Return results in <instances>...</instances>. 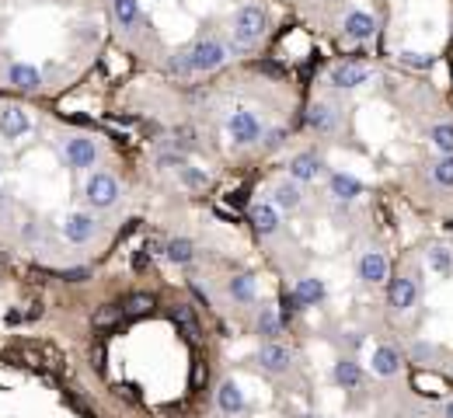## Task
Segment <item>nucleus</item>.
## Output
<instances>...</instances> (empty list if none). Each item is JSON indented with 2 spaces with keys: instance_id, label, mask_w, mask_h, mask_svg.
Segmentation results:
<instances>
[{
  "instance_id": "nucleus-1",
  "label": "nucleus",
  "mask_w": 453,
  "mask_h": 418,
  "mask_svg": "<svg viewBox=\"0 0 453 418\" xmlns=\"http://www.w3.org/2000/svg\"><path fill=\"white\" fill-rule=\"evenodd\" d=\"M265 11L258 8V4H245L238 15H234V42L241 46V49H252V46H258L262 42V35H265Z\"/></svg>"
},
{
  "instance_id": "nucleus-7",
  "label": "nucleus",
  "mask_w": 453,
  "mask_h": 418,
  "mask_svg": "<svg viewBox=\"0 0 453 418\" xmlns=\"http://www.w3.org/2000/svg\"><path fill=\"white\" fill-rule=\"evenodd\" d=\"M63 153H67V164H70V167H91V164L98 160V147H94V140H88V136L67 140Z\"/></svg>"
},
{
  "instance_id": "nucleus-33",
  "label": "nucleus",
  "mask_w": 453,
  "mask_h": 418,
  "mask_svg": "<svg viewBox=\"0 0 453 418\" xmlns=\"http://www.w3.org/2000/svg\"><path fill=\"white\" fill-rule=\"evenodd\" d=\"M279 307H283V321H290V317H297V314L304 310V303L297 300V293H283V296H279Z\"/></svg>"
},
{
  "instance_id": "nucleus-11",
  "label": "nucleus",
  "mask_w": 453,
  "mask_h": 418,
  "mask_svg": "<svg viewBox=\"0 0 453 418\" xmlns=\"http://www.w3.org/2000/svg\"><path fill=\"white\" fill-rule=\"evenodd\" d=\"M359 279L363 283H384L387 279V258L380 251H366L359 258Z\"/></svg>"
},
{
  "instance_id": "nucleus-2",
  "label": "nucleus",
  "mask_w": 453,
  "mask_h": 418,
  "mask_svg": "<svg viewBox=\"0 0 453 418\" xmlns=\"http://www.w3.org/2000/svg\"><path fill=\"white\" fill-rule=\"evenodd\" d=\"M185 56H188L192 74H209V70H216V67L226 63V46L216 42V39H202V42H195Z\"/></svg>"
},
{
  "instance_id": "nucleus-39",
  "label": "nucleus",
  "mask_w": 453,
  "mask_h": 418,
  "mask_svg": "<svg viewBox=\"0 0 453 418\" xmlns=\"http://www.w3.org/2000/svg\"><path fill=\"white\" fill-rule=\"evenodd\" d=\"M283 140H286V129H276V133H272V140H269V147H279Z\"/></svg>"
},
{
  "instance_id": "nucleus-27",
  "label": "nucleus",
  "mask_w": 453,
  "mask_h": 418,
  "mask_svg": "<svg viewBox=\"0 0 453 418\" xmlns=\"http://www.w3.org/2000/svg\"><path fill=\"white\" fill-rule=\"evenodd\" d=\"M226 290H231V296L241 300V303H252V300H255V279H252V276H234Z\"/></svg>"
},
{
  "instance_id": "nucleus-34",
  "label": "nucleus",
  "mask_w": 453,
  "mask_h": 418,
  "mask_svg": "<svg viewBox=\"0 0 453 418\" xmlns=\"http://www.w3.org/2000/svg\"><path fill=\"white\" fill-rule=\"evenodd\" d=\"M429 265H432L436 272H450V251H446V248H432V251H429Z\"/></svg>"
},
{
  "instance_id": "nucleus-9",
  "label": "nucleus",
  "mask_w": 453,
  "mask_h": 418,
  "mask_svg": "<svg viewBox=\"0 0 453 418\" xmlns=\"http://www.w3.org/2000/svg\"><path fill=\"white\" fill-rule=\"evenodd\" d=\"M342 28H345V35H349V39L363 42V39H373V32H377V22H373L370 15H363V11H349Z\"/></svg>"
},
{
  "instance_id": "nucleus-3",
  "label": "nucleus",
  "mask_w": 453,
  "mask_h": 418,
  "mask_svg": "<svg viewBox=\"0 0 453 418\" xmlns=\"http://www.w3.org/2000/svg\"><path fill=\"white\" fill-rule=\"evenodd\" d=\"M226 133H231L234 143L248 147V143H255V140L262 136V122H258L252 112H234L231 119H226Z\"/></svg>"
},
{
  "instance_id": "nucleus-6",
  "label": "nucleus",
  "mask_w": 453,
  "mask_h": 418,
  "mask_svg": "<svg viewBox=\"0 0 453 418\" xmlns=\"http://www.w3.org/2000/svg\"><path fill=\"white\" fill-rule=\"evenodd\" d=\"M328 81H331V87H359V84L370 81V67L349 60V63H338V67L328 74Z\"/></svg>"
},
{
  "instance_id": "nucleus-18",
  "label": "nucleus",
  "mask_w": 453,
  "mask_h": 418,
  "mask_svg": "<svg viewBox=\"0 0 453 418\" xmlns=\"http://www.w3.org/2000/svg\"><path fill=\"white\" fill-rule=\"evenodd\" d=\"M290 174H293L297 181H314V178L321 174V160H318L314 153H300V157H293Z\"/></svg>"
},
{
  "instance_id": "nucleus-19",
  "label": "nucleus",
  "mask_w": 453,
  "mask_h": 418,
  "mask_svg": "<svg viewBox=\"0 0 453 418\" xmlns=\"http://www.w3.org/2000/svg\"><path fill=\"white\" fill-rule=\"evenodd\" d=\"M171 317H174V324L185 331V338H192V342H199V338H202V328H199V321H195V314H192V307H188V303H178V307L171 310Z\"/></svg>"
},
{
  "instance_id": "nucleus-8",
  "label": "nucleus",
  "mask_w": 453,
  "mask_h": 418,
  "mask_svg": "<svg viewBox=\"0 0 453 418\" xmlns=\"http://www.w3.org/2000/svg\"><path fill=\"white\" fill-rule=\"evenodd\" d=\"M32 129V122H28V115L22 112V108H4V112H0V133H4L8 140H18V136H25Z\"/></svg>"
},
{
  "instance_id": "nucleus-21",
  "label": "nucleus",
  "mask_w": 453,
  "mask_h": 418,
  "mask_svg": "<svg viewBox=\"0 0 453 418\" xmlns=\"http://www.w3.org/2000/svg\"><path fill=\"white\" fill-rule=\"evenodd\" d=\"M335 383H338V387H345V390L359 387V383H363L359 366H356L352 359H338V362H335Z\"/></svg>"
},
{
  "instance_id": "nucleus-40",
  "label": "nucleus",
  "mask_w": 453,
  "mask_h": 418,
  "mask_svg": "<svg viewBox=\"0 0 453 418\" xmlns=\"http://www.w3.org/2000/svg\"><path fill=\"white\" fill-rule=\"evenodd\" d=\"M446 418H453V401H450V404H446Z\"/></svg>"
},
{
  "instance_id": "nucleus-22",
  "label": "nucleus",
  "mask_w": 453,
  "mask_h": 418,
  "mask_svg": "<svg viewBox=\"0 0 453 418\" xmlns=\"http://www.w3.org/2000/svg\"><path fill=\"white\" fill-rule=\"evenodd\" d=\"M112 15L122 28H133L140 22V0H112Z\"/></svg>"
},
{
  "instance_id": "nucleus-29",
  "label": "nucleus",
  "mask_w": 453,
  "mask_h": 418,
  "mask_svg": "<svg viewBox=\"0 0 453 418\" xmlns=\"http://www.w3.org/2000/svg\"><path fill=\"white\" fill-rule=\"evenodd\" d=\"M283 331V321L276 317V310L272 307H265L262 314H258V335H265V338H276Z\"/></svg>"
},
{
  "instance_id": "nucleus-28",
  "label": "nucleus",
  "mask_w": 453,
  "mask_h": 418,
  "mask_svg": "<svg viewBox=\"0 0 453 418\" xmlns=\"http://www.w3.org/2000/svg\"><path fill=\"white\" fill-rule=\"evenodd\" d=\"M429 140H432V147H436V150L453 153V126H446V122L432 126V129H429Z\"/></svg>"
},
{
  "instance_id": "nucleus-23",
  "label": "nucleus",
  "mask_w": 453,
  "mask_h": 418,
  "mask_svg": "<svg viewBox=\"0 0 453 418\" xmlns=\"http://www.w3.org/2000/svg\"><path fill=\"white\" fill-rule=\"evenodd\" d=\"M164 255H167L174 265H188V262L195 258V248H192V241H188V237H174V241H167V244H164Z\"/></svg>"
},
{
  "instance_id": "nucleus-5",
  "label": "nucleus",
  "mask_w": 453,
  "mask_h": 418,
  "mask_svg": "<svg viewBox=\"0 0 453 418\" xmlns=\"http://www.w3.org/2000/svg\"><path fill=\"white\" fill-rule=\"evenodd\" d=\"M415 300H418V286H415V279H408V276L390 279V286H387V303H390L394 310H411Z\"/></svg>"
},
{
  "instance_id": "nucleus-24",
  "label": "nucleus",
  "mask_w": 453,
  "mask_h": 418,
  "mask_svg": "<svg viewBox=\"0 0 453 418\" xmlns=\"http://www.w3.org/2000/svg\"><path fill=\"white\" fill-rule=\"evenodd\" d=\"M293 293H297V300H300L304 307H311V303L324 300V283H321V279H300Z\"/></svg>"
},
{
  "instance_id": "nucleus-20",
  "label": "nucleus",
  "mask_w": 453,
  "mask_h": 418,
  "mask_svg": "<svg viewBox=\"0 0 453 418\" xmlns=\"http://www.w3.org/2000/svg\"><path fill=\"white\" fill-rule=\"evenodd\" d=\"M307 126H311V129H318V133H331V129H335V112H331L328 105H321V101H318V105H311V108H307Z\"/></svg>"
},
{
  "instance_id": "nucleus-16",
  "label": "nucleus",
  "mask_w": 453,
  "mask_h": 418,
  "mask_svg": "<svg viewBox=\"0 0 453 418\" xmlns=\"http://www.w3.org/2000/svg\"><path fill=\"white\" fill-rule=\"evenodd\" d=\"M8 81H11L15 87H22V91H35V87L42 84L39 70H35V67H28V63H15V67L8 70Z\"/></svg>"
},
{
  "instance_id": "nucleus-30",
  "label": "nucleus",
  "mask_w": 453,
  "mask_h": 418,
  "mask_svg": "<svg viewBox=\"0 0 453 418\" xmlns=\"http://www.w3.org/2000/svg\"><path fill=\"white\" fill-rule=\"evenodd\" d=\"M126 314H133V317H140V314H150L154 310V296L150 293H133L129 300H126V307H122Z\"/></svg>"
},
{
  "instance_id": "nucleus-36",
  "label": "nucleus",
  "mask_w": 453,
  "mask_h": 418,
  "mask_svg": "<svg viewBox=\"0 0 453 418\" xmlns=\"http://www.w3.org/2000/svg\"><path fill=\"white\" fill-rule=\"evenodd\" d=\"M60 279H67V283H88L91 269H67V272H60Z\"/></svg>"
},
{
  "instance_id": "nucleus-41",
  "label": "nucleus",
  "mask_w": 453,
  "mask_h": 418,
  "mask_svg": "<svg viewBox=\"0 0 453 418\" xmlns=\"http://www.w3.org/2000/svg\"><path fill=\"white\" fill-rule=\"evenodd\" d=\"M446 231H453V220H450V224H446Z\"/></svg>"
},
{
  "instance_id": "nucleus-32",
  "label": "nucleus",
  "mask_w": 453,
  "mask_h": 418,
  "mask_svg": "<svg viewBox=\"0 0 453 418\" xmlns=\"http://www.w3.org/2000/svg\"><path fill=\"white\" fill-rule=\"evenodd\" d=\"M397 60H401L404 67H411V70H432V63H436V60L425 56V53H401Z\"/></svg>"
},
{
  "instance_id": "nucleus-38",
  "label": "nucleus",
  "mask_w": 453,
  "mask_h": 418,
  "mask_svg": "<svg viewBox=\"0 0 453 418\" xmlns=\"http://www.w3.org/2000/svg\"><path fill=\"white\" fill-rule=\"evenodd\" d=\"M258 70H265V74H272V77H283V70H279L276 63H258Z\"/></svg>"
},
{
  "instance_id": "nucleus-13",
  "label": "nucleus",
  "mask_w": 453,
  "mask_h": 418,
  "mask_svg": "<svg viewBox=\"0 0 453 418\" xmlns=\"http://www.w3.org/2000/svg\"><path fill=\"white\" fill-rule=\"evenodd\" d=\"M258 362H262L269 373H283V369L290 366V349H286V345H276V342H269V345H262V352H258Z\"/></svg>"
},
{
  "instance_id": "nucleus-17",
  "label": "nucleus",
  "mask_w": 453,
  "mask_h": 418,
  "mask_svg": "<svg viewBox=\"0 0 453 418\" xmlns=\"http://www.w3.org/2000/svg\"><path fill=\"white\" fill-rule=\"evenodd\" d=\"M331 195H335L338 202H352V199L363 195V185H359L352 174H331Z\"/></svg>"
},
{
  "instance_id": "nucleus-10",
  "label": "nucleus",
  "mask_w": 453,
  "mask_h": 418,
  "mask_svg": "<svg viewBox=\"0 0 453 418\" xmlns=\"http://www.w3.org/2000/svg\"><path fill=\"white\" fill-rule=\"evenodd\" d=\"M63 234H67V241L84 244V241H91V237H94V220H91L88 213H74V217H67Z\"/></svg>"
},
{
  "instance_id": "nucleus-12",
  "label": "nucleus",
  "mask_w": 453,
  "mask_h": 418,
  "mask_svg": "<svg viewBox=\"0 0 453 418\" xmlns=\"http://www.w3.org/2000/svg\"><path fill=\"white\" fill-rule=\"evenodd\" d=\"M216 401H220V411H223V415H238V411L245 408V394H241V387H238L234 380H223V383H220Z\"/></svg>"
},
{
  "instance_id": "nucleus-26",
  "label": "nucleus",
  "mask_w": 453,
  "mask_h": 418,
  "mask_svg": "<svg viewBox=\"0 0 453 418\" xmlns=\"http://www.w3.org/2000/svg\"><path fill=\"white\" fill-rule=\"evenodd\" d=\"M276 206H279V209H290V213H293V209L300 206V188H297L293 181L276 185Z\"/></svg>"
},
{
  "instance_id": "nucleus-15",
  "label": "nucleus",
  "mask_w": 453,
  "mask_h": 418,
  "mask_svg": "<svg viewBox=\"0 0 453 418\" xmlns=\"http://www.w3.org/2000/svg\"><path fill=\"white\" fill-rule=\"evenodd\" d=\"M248 220H252V227L258 231V234H276V227H279V217H276V206H252V213H248Z\"/></svg>"
},
{
  "instance_id": "nucleus-37",
  "label": "nucleus",
  "mask_w": 453,
  "mask_h": 418,
  "mask_svg": "<svg viewBox=\"0 0 453 418\" xmlns=\"http://www.w3.org/2000/svg\"><path fill=\"white\" fill-rule=\"evenodd\" d=\"M91 359H94V366L101 369V366H105V345H94V349H91Z\"/></svg>"
},
{
  "instance_id": "nucleus-14",
  "label": "nucleus",
  "mask_w": 453,
  "mask_h": 418,
  "mask_svg": "<svg viewBox=\"0 0 453 418\" xmlns=\"http://www.w3.org/2000/svg\"><path fill=\"white\" fill-rule=\"evenodd\" d=\"M397 369H401V352H397V349H390V345L373 349V373H380V376H394Z\"/></svg>"
},
{
  "instance_id": "nucleus-31",
  "label": "nucleus",
  "mask_w": 453,
  "mask_h": 418,
  "mask_svg": "<svg viewBox=\"0 0 453 418\" xmlns=\"http://www.w3.org/2000/svg\"><path fill=\"white\" fill-rule=\"evenodd\" d=\"M122 307H115V303H105L101 310H94V328H112V324H119L122 321Z\"/></svg>"
},
{
  "instance_id": "nucleus-25",
  "label": "nucleus",
  "mask_w": 453,
  "mask_h": 418,
  "mask_svg": "<svg viewBox=\"0 0 453 418\" xmlns=\"http://www.w3.org/2000/svg\"><path fill=\"white\" fill-rule=\"evenodd\" d=\"M432 181L439 188H453V153H443L436 164H432Z\"/></svg>"
},
{
  "instance_id": "nucleus-4",
  "label": "nucleus",
  "mask_w": 453,
  "mask_h": 418,
  "mask_svg": "<svg viewBox=\"0 0 453 418\" xmlns=\"http://www.w3.org/2000/svg\"><path fill=\"white\" fill-rule=\"evenodd\" d=\"M115 199H119V181L112 174H94L88 181V202L91 206L108 209V206H115Z\"/></svg>"
},
{
  "instance_id": "nucleus-35",
  "label": "nucleus",
  "mask_w": 453,
  "mask_h": 418,
  "mask_svg": "<svg viewBox=\"0 0 453 418\" xmlns=\"http://www.w3.org/2000/svg\"><path fill=\"white\" fill-rule=\"evenodd\" d=\"M181 178H185V185H192V188H202V185H206V174L195 171V167H188V164H181Z\"/></svg>"
}]
</instances>
